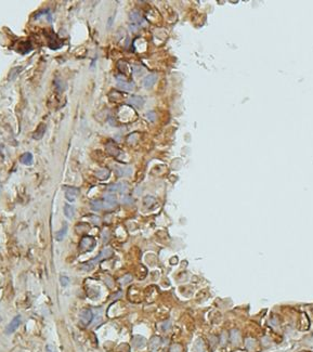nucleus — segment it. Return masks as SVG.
I'll return each mask as SVG.
<instances>
[{
	"instance_id": "nucleus-1",
	"label": "nucleus",
	"mask_w": 313,
	"mask_h": 352,
	"mask_svg": "<svg viewBox=\"0 0 313 352\" xmlns=\"http://www.w3.org/2000/svg\"><path fill=\"white\" fill-rule=\"evenodd\" d=\"M113 255H114V251L112 250V248H110V247L104 248V249H103L102 251L99 254V256H98V257L93 258L92 260H90V261L83 263V265H81V269L85 270V271H91V270L94 269V267H95L97 264H99L100 262L102 261V260L111 258Z\"/></svg>"
},
{
	"instance_id": "nucleus-2",
	"label": "nucleus",
	"mask_w": 313,
	"mask_h": 352,
	"mask_svg": "<svg viewBox=\"0 0 313 352\" xmlns=\"http://www.w3.org/2000/svg\"><path fill=\"white\" fill-rule=\"evenodd\" d=\"M97 245V242L91 236H85L83 239L80 241L79 248L81 251H91Z\"/></svg>"
},
{
	"instance_id": "nucleus-3",
	"label": "nucleus",
	"mask_w": 313,
	"mask_h": 352,
	"mask_svg": "<svg viewBox=\"0 0 313 352\" xmlns=\"http://www.w3.org/2000/svg\"><path fill=\"white\" fill-rule=\"evenodd\" d=\"M21 322H22L21 315H16V316H14V318H12V321L9 323L8 326L6 327V334H8V335L13 334V333L19 328V326L21 325Z\"/></svg>"
},
{
	"instance_id": "nucleus-4",
	"label": "nucleus",
	"mask_w": 313,
	"mask_h": 352,
	"mask_svg": "<svg viewBox=\"0 0 313 352\" xmlns=\"http://www.w3.org/2000/svg\"><path fill=\"white\" fill-rule=\"evenodd\" d=\"M93 320V313L90 309H85L80 312V321L83 325H89Z\"/></svg>"
},
{
	"instance_id": "nucleus-5",
	"label": "nucleus",
	"mask_w": 313,
	"mask_h": 352,
	"mask_svg": "<svg viewBox=\"0 0 313 352\" xmlns=\"http://www.w3.org/2000/svg\"><path fill=\"white\" fill-rule=\"evenodd\" d=\"M117 86H118V88L122 89V90L125 91H131L134 89L133 83L126 81L125 78H121V77H117Z\"/></svg>"
},
{
	"instance_id": "nucleus-6",
	"label": "nucleus",
	"mask_w": 313,
	"mask_h": 352,
	"mask_svg": "<svg viewBox=\"0 0 313 352\" xmlns=\"http://www.w3.org/2000/svg\"><path fill=\"white\" fill-rule=\"evenodd\" d=\"M117 205V201H116V197H115L114 195H106L105 197H104V202H103V208H105V209H112V208H114L115 206Z\"/></svg>"
},
{
	"instance_id": "nucleus-7",
	"label": "nucleus",
	"mask_w": 313,
	"mask_h": 352,
	"mask_svg": "<svg viewBox=\"0 0 313 352\" xmlns=\"http://www.w3.org/2000/svg\"><path fill=\"white\" fill-rule=\"evenodd\" d=\"M128 190V184L126 182H119V183H115V184H112L111 186L108 187V191L110 192H120V193H124L126 191Z\"/></svg>"
},
{
	"instance_id": "nucleus-8",
	"label": "nucleus",
	"mask_w": 313,
	"mask_h": 352,
	"mask_svg": "<svg viewBox=\"0 0 313 352\" xmlns=\"http://www.w3.org/2000/svg\"><path fill=\"white\" fill-rule=\"evenodd\" d=\"M46 130H47L46 124L41 122V124H39V125H38V127L36 128V130L34 131V133H33V138H34L35 140H40L43 136H45V133H46Z\"/></svg>"
},
{
	"instance_id": "nucleus-9",
	"label": "nucleus",
	"mask_w": 313,
	"mask_h": 352,
	"mask_svg": "<svg viewBox=\"0 0 313 352\" xmlns=\"http://www.w3.org/2000/svg\"><path fill=\"white\" fill-rule=\"evenodd\" d=\"M78 194H79V190L77 187H67V190L65 191V197L69 202H74Z\"/></svg>"
},
{
	"instance_id": "nucleus-10",
	"label": "nucleus",
	"mask_w": 313,
	"mask_h": 352,
	"mask_svg": "<svg viewBox=\"0 0 313 352\" xmlns=\"http://www.w3.org/2000/svg\"><path fill=\"white\" fill-rule=\"evenodd\" d=\"M156 80H157V76H156V75H155V74H150V75H148V76L145 77L144 79H143V86H144L145 88H151L152 86L156 83Z\"/></svg>"
},
{
	"instance_id": "nucleus-11",
	"label": "nucleus",
	"mask_w": 313,
	"mask_h": 352,
	"mask_svg": "<svg viewBox=\"0 0 313 352\" xmlns=\"http://www.w3.org/2000/svg\"><path fill=\"white\" fill-rule=\"evenodd\" d=\"M116 172L119 177H126V176H130L131 172H132V169L131 167H127V166H124V167H116Z\"/></svg>"
},
{
	"instance_id": "nucleus-12",
	"label": "nucleus",
	"mask_w": 313,
	"mask_h": 352,
	"mask_svg": "<svg viewBox=\"0 0 313 352\" xmlns=\"http://www.w3.org/2000/svg\"><path fill=\"white\" fill-rule=\"evenodd\" d=\"M20 162L23 164V165L29 166L33 164V154L27 152V153H24L22 156L20 157Z\"/></svg>"
},
{
	"instance_id": "nucleus-13",
	"label": "nucleus",
	"mask_w": 313,
	"mask_h": 352,
	"mask_svg": "<svg viewBox=\"0 0 313 352\" xmlns=\"http://www.w3.org/2000/svg\"><path fill=\"white\" fill-rule=\"evenodd\" d=\"M111 175V171L108 170L107 168H102V169H99V170L95 172V177L100 180H106Z\"/></svg>"
},
{
	"instance_id": "nucleus-14",
	"label": "nucleus",
	"mask_w": 313,
	"mask_h": 352,
	"mask_svg": "<svg viewBox=\"0 0 313 352\" xmlns=\"http://www.w3.org/2000/svg\"><path fill=\"white\" fill-rule=\"evenodd\" d=\"M106 151H107V153L110 155H112V156H117L119 154V150L116 148V145H114L112 142H108L106 144Z\"/></svg>"
},
{
	"instance_id": "nucleus-15",
	"label": "nucleus",
	"mask_w": 313,
	"mask_h": 352,
	"mask_svg": "<svg viewBox=\"0 0 313 352\" xmlns=\"http://www.w3.org/2000/svg\"><path fill=\"white\" fill-rule=\"evenodd\" d=\"M63 210H64V215L66 216V218L72 219L73 217H74L75 209H74V207H73L72 205H69V204L64 205V209H63Z\"/></svg>"
},
{
	"instance_id": "nucleus-16",
	"label": "nucleus",
	"mask_w": 313,
	"mask_h": 352,
	"mask_svg": "<svg viewBox=\"0 0 313 352\" xmlns=\"http://www.w3.org/2000/svg\"><path fill=\"white\" fill-rule=\"evenodd\" d=\"M129 102H130L132 105H134V106L140 107V106H142V105L144 104V100H143L141 97H138V95H132V97L130 98V100H129Z\"/></svg>"
},
{
	"instance_id": "nucleus-17",
	"label": "nucleus",
	"mask_w": 313,
	"mask_h": 352,
	"mask_svg": "<svg viewBox=\"0 0 313 352\" xmlns=\"http://www.w3.org/2000/svg\"><path fill=\"white\" fill-rule=\"evenodd\" d=\"M22 69H23V67H22V66H20V67L17 66V67L12 68L11 71H10V73H9V80H13V79H14L15 77L20 74V72L22 71Z\"/></svg>"
},
{
	"instance_id": "nucleus-18",
	"label": "nucleus",
	"mask_w": 313,
	"mask_h": 352,
	"mask_svg": "<svg viewBox=\"0 0 313 352\" xmlns=\"http://www.w3.org/2000/svg\"><path fill=\"white\" fill-rule=\"evenodd\" d=\"M91 208L94 211H99V210L103 209V202L100 199H94L91 202Z\"/></svg>"
},
{
	"instance_id": "nucleus-19",
	"label": "nucleus",
	"mask_w": 313,
	"mask_h": 352,
	"mask_svg": "<svg viewBox=\"0 0 313 352\" xmlns=\"http://www.w3.org/2000/svg\"><path fill=\"white\" fill-rule=\"evenodd\" d=\"M66 233H67V225L64 224V225H63L62 229H61V230L57 233V236H55V239H57V241H62V239H64V236L66 235Z\"/></svg>"
},
{
	"instance_id": "nucleus-20",
	"label": "nucleus",
	"mask_w": 313,
	"mask_h": 352,
	"mask_svg": "<svg viewBox=\"0 0 313 352\" xmlns=\"http://www.w3.org/2000/svg\"><path fill=\"white\" fill-rule=\"evenodd\" d=\"M130 19H131L132 21H133V22L138 23V24H140V22L143 23L142 17H141V15H140L139 12H137V11H132V12H131Z\"/></svg>"
},
{
	"instance_id": "nucleus-21",
	"label": "nucleus",
	"mask_w": 313,
	"mask_h": 352,
	"mask_svg": "<svg viewBox=\"0 0 313 352\" xmlns=\"http://www.w3.org/2000/svg\"><path fill=\"white\" fill-rule=\"evenodd\" d=\"M150 346H151V348L153 350L157 349L158 347L160 346V338L159 337H154L151 339V341H150Z\"/></svg>"
},
{
	"instance_id": "nucleus-22",
	"label": "nucleus",
	"mask_w": 313,
	"mask_h": 352,
	"mask_svg": "<svg viewBox=\"0 0 313 352\" xmlns=\"http://www.w3.org/2000/svg\"><path fill=\"white\" fill-rule=\"evenodd\" d=\"M133 345L137 348H139V347H143L145 345V339L143 337H140V336H136L134 337V340H133Z\"/></svg>"
},
{
	"instance_id": "nucleus-23",
	"label": "nucleus",
	"mask_w": 313,
	"mask_h": 352,
	"mask_svg": "<svg viewBox=\"0 0 313 352\" xmlns=\"http://www.w3.org/2000/svg\"><path fill=\"white\" fill-rule=\"evenodd\" d=\"M145 116H146V118H148L150 122H155V119H156V113H155L154 111L148 112Z\"/></svg>"
},
{
	"instance_id": "nucleus-24",
	"label": "nucleus",
	"mask_w": 313,
	"mask_h": 352,
	"mask_svg": "<svg viewBox=\"0 0 313 352\" xmlns=\"http://www.w3.org/2000/svg\"><path fill=\"white\" fill-rule=\"evenodd\" d=\"M76 230H79L78 232H85V231H88L89 230V225H87L86 223H80L79 225H77L76 227Z\"/></svg>"
},
{
	"instance_id": "nucleus-25",
	"label": "nucleus",
	"mask_w": 313,
	"mask_h": 352,
	"mask_svg": "<svg viewBox=\"0 0 313 352\" xmlns=\"http://www.w3.org/2000/svg\"><path fill=\"white\" fill-rule=\"evenodd\" d=\"M60 282L62 286H67L69 284V278L67 276H61L60 277Z\"/></svg>"
},
{
	"instance_id": "nucleus-26",
	"label": "nucleus",
	"mask_w": 313,
	"mask_h": 352,
	"mask_svg": "<svg viewBox=\"0 0 313 352\" xmlns=\"http://www.w3.org/2000/svg\"><path fill=\"white\" fill-rule=\"evenodd\" d=\"M131 281H132V275H130V274H127V275L124 276V278L121 280V283H122V284H129Z\"/></svg>"
},
{
	"instance_id": "nucleus-27",
	"label": "nucleus",
	"mask_w": 313,
	"mask_h": 352,
	"mask_svg": "<svg viewBox=\"0 0 313 352\" xmlns=\"http://www.w3.org/2000/svg\"><path fill=\"white\" fill-rule=\"evenodd\" d=\"M121 202H122V204L130 205V204H132V203H133V201H132V198H131V197H129V196H125V197H122Z\"/></svg>"
},
{
	"instance_id": "nucleus-28",
	"label": "nucleus",
	"mask_w": 313,
	"mask_h": 352,
	"mask_svg": "<svg viewBox=\"0 0 313 352\" xmlns=\"http://www.w3.org/2000/svg\"><path fill=\"white\" fill-rule=\"evenodd\" d=\"M143 71H144V69L139 67V66H133V73L136 75H140L141 73H143Z\"/></svg>"
},
{
	"instance_id": "nucleus-29",
	"label": "nucleus",
	"mask_w": 313,
	"mask_h": 352,
	"mask_svg": "<svg viewBox=\"0 0 313 352\" xmlns=\"http://www.w3.org/2000/svg\"><path fill=\"white\" fill-rule=\"evenodd\" d=\"M155 202V199H154V197H151V196H148V197H145L144 198V204L148 205V204H151V203H154Z\"/></svg>"
},
{
	"instance_id": "nucleus-30",
	"label": "nucleus",
	"mask_w": 313,
	"mask_h": 352,
	"mask_svg": "<svg viewBox=\"0 0 313 352\" xmlns=\"http://www.w3.org/2000/svg\"><path fill=\"white\" fill-rule=\"evenodd\" d=\"M90 219H91L92 222H93V223H95V224H99L100 222H101V219H100L99 217H97V216H91V217H90Z\"/></svg>"
},
{
	"instance_id": "nucleus-31",
	"label": "nucleus",
	"mask_w": 313,
	"mask_h": 352,
	"mask_svg": "<svg viewBox=\"0 0 313 352\" xmlns=\"http://www.w3.org/2000/svg\"><path fill=\"white\" fill-rule=\"evenodd\" d=\"M46 352H57V350H55V348H54L53 346L48 345V346L46 347Z\"/></svg>"
},
{
	"instance_id": "nucleus-32",
	"label": "nucleus",
	"mask_w": 313,
	"mask_h": 352,
	"mask_svg": "<svg viewBox=\"0 0 313 352\" xmlns=\"http://www.w3.org/2000/svg\"><path fill=\"white\" fill-rule=\"evenodd\" d=\"M0 191H1V183H0Z\"/></svg>"
},
{
	"instance_id": "nucleus-33",
	"label": "nucleus",
	"mask_w": 313,
	"mask_h": 352,
	"mask_svg": "<svg viewBox=\"0 0 313 352\" xmlns=\"http://www.w3.org/2000/svg\"><path fill=\"white\" fill-rule=\"evenodd\" d=\"M0 321H1V316H0Z\"/></svg>"
}]
</instances>
